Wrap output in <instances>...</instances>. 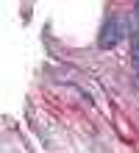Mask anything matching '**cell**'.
<instances>
[{
    "instance_id": "obj_2",
    "label": "cell",
    "mask_w": 139,
    "mask_h": 153,
    "mask_svg": "<svg viewBox=\"0 0 139 153\" xmlns=\"http://www.w3.org/2000/svg\"><path fill=\"white\" fill-rule=\"evenodd\" d=\"M131 61H134V73L139 75V36L134 39V53H131Z\"/></svg>"
},
{
    "instance_id": "obj_1",
    "label": "cell",
    "mask_w": 139,
    "mask_h": 153,
    "mask_svg": "<svg viewBox=\"0 0 139 153\" xmlns=\"http://www.w3.org/2000/svg\"><path fill=\"white\" fill-rule=\"evenodd\" d=\"M123 20L120 17H114L111 22H106V28H103V33H100V48H114V45L120 42V36H123Z\"/></svg>"
}]
</instances>
